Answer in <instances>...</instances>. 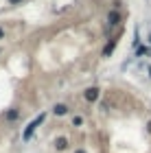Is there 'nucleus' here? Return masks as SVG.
Returning a JSON list of instances; mask_svg holds the SVG:
<instances>
[{"instance_id": "1", "label": "nucleus", "mask_w": 151, "mask_h": 153, "mask_svg": "<svg viewBox=\"0 0 151 153\" xmlns=\"http://www.w3.org/2000/svg\"><path fill=\"white\" fill-rule=\"evenodd\" d=\"M44 118H46V112H44V114H37V116H35V120L26 125V129H24V134H22V140H24V142H29L31 138H33V134H35V129H37L39 125L44 123Z\"/></svg>"}, {"instance_id": "2", "label": "nucleus", "mask_w": 151, "mask_h": 153, "mask_svg": "<svg viewBox=\"0 0 151 153\" xmlns=\"http://www.w3.org/2000/svg\"><path fill=\"white\" fill-rule=\"evenodd\" d=\"M83 96H86L88 103H97V101L101 99V90H99V88H88L86 92H83Z\"/></svg>"}, {"instance_id": "3", "label": "nucleus", "mask_w": 151, "mask_h": 153, "mask_svg": "<svg viewBox=\"0 0 151 153\" xmlns=\"http://www.w3.org/2000/svg\"><path fill=\"white\" fill-rule=\"evenodd\" d=\"M116 44H118V37H112V39H109L107 46L103 48V57H109V55H112V51L116 48Z\"/></svg>"}, {"instance_id": "4", "label": "nucleus", "mask_w": 151, "mask_h": 153, "mask_svg": "<svg viewBox=\"0 0 151 153\" xmlns=\"http://www.w3.org/2000/svg\"><path fill=\"white\" fill-rule=\"evenodd\" d=\"M118 22H121V13L116 11V9H112V11H109V16H107V24L109 26H116Z\"/></svg>"}, {"instance_id": "5", "label": "nucleus", "mask_w": 151, "mask_h": 153, "mask_svg": "<svg viewBox=\"0 0 151 153\" xmlns=\"http://www.w3.org/2000/svg\"><path fill=\"white\" fill-rule=\"evenodd\" d=\"M55 149H57V151H66V149H68V138L59 136L57 140H55Z\"/></svg>"}, {"instance_id": "6", "label": "nucleus", "mask_w": 151, "mask_h": 153, "mask_svg": "<svg viewBox=\"0 0 151 153\" xmlns=\"http://www.w3.org/2000/svg\"><path fill=\"white\" fill-rule=\"evenodd\" d=\"M53 114H55V116H66V114H68V105H64V103H57V105L53 107Z\"/></svg>"}, {"instance_id": "7", "label": "nucleus", "mask_w": 151, "mask_h": 153, "mask_svg": "<svg viewBox=\"0 0 151 153\" xmlns=\"http://www.w3.org/2000/svg\"><path fill=\"white\" fill-rule=\"evenodd\" d=\"M20 116L18 109H11V112H7V120H16V118Z\"/></svg>"}, {"instance_id": "8", "label": "nucleus", "mask_w": 151, "mask_h": 153, "mask_svg": "<svg viewBox=\"0 0 151 153\" xmlns=\"http://www.w3.org/2000/svg\"><path fill=\"white\" fill-rule=\"evenodd\" d=\"M81 123H83V118H81V116H77V118H72V125H74V127H79Z\"/></svg>"}, {"instance_id": "9", "label": "nucleus", "mask_w": 151, "mask_h": 153, "mask_svg": "<svg viewBox=\"0 0 151 153\" xmlns=\"http://www.w3.org/2000/svg\"><path fill=\"white\" fill-rule=\"evenodd\" d=\"M9 2H11V4H20L22 0H9Z\"/></svg>"}, {"instance_id": "10", "label": "nucleus", "mask_w": 151, "mask_h": 153, "mask_svg": "<svg viewBox=\"0 0 151 153\" xmlns=\"http://www.w3.org/2000/svg\"><path fill=\"white\" fill-rule=\"evenodd\" d=\"M2 37H4V31H2V29H0V39H2Z\"/></svg>"}, {"instance_id": "11", "label": "nucleus", "mask_w": 151, "mask_h": 153, "mask_svg": "<svg viewBox=\"0 0 151 153\" xmlns=\"http://www.w3.org/2000/svg\"><path fill=\"white\" fill-rule=\"evenodd\" d=\"M77 153H86V151H83V149H79V151H77Z\"/></svg>"}, {"instance_id": "12", "label": "nucleus", "mask_w": 151, "mask_h": 153, "mask_svg": "<svg viewBox=\"0 0 151 153\" xmlns=\"http://www.w3.org/2000/svg\"><path fill=\"white\" fill-rule=\"evenodd\" d=\"M147 72H149V76H151V66H149V70H147Z\"/></svg>"}, {"instance_id": "13", "label": "nucleus", "mask_w": 151, "mask_h": 153, "mask_svg": "<svg viewBox=\"0 0 151 153\" xmlns=\"http://www.w3.org/2000/svg\"><path fill=\"white\" fill-rule=\"evenodd\" d=\"M149 131H151V123H149Z\"/></svg>"}, {"instance_id": "14", "label": "nucleus", "mask_w": 151, "mask_h": 153, "mask_svg": "<svg viewBox=\"0 0 151 153\" xmlns=\"http://www.w3.org/2000/svg\"><path fill=\"white\" fill-rule=\"evenodd\" d=\"M149 44H151V35H149Z\"/></svg>"}]
</instances>
